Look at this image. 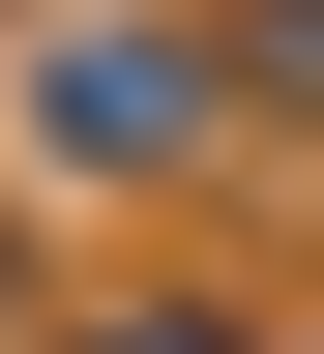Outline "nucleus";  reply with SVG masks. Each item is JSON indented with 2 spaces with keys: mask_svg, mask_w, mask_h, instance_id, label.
Wrapping results in <instances>:
<instances>
[{
  "mask_svg": "<svg viewBox=\"0 0 324 354\" xmlns=\"http://www.w3.org/2000/svg\"><path fill=\"white\" fill-rule=\"evenodd\" d=\"M148 354H207V325H148Z\"/></svg>",
  "mask_w": 324,
  "mask_h": 354,
  "instance_id": "nucleus-1",
  "label": "nucleus"
}]
</instances>
